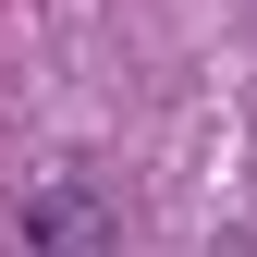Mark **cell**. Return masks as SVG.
<instances>
[{
	"label": "cell",
	"instance_id": "cell-1",
	"mask_svg": "<svg viewBox=\"0 0 257 257\" xmlns=\"http://www.w3.org/2000/svg\"><path fill=\"white\" fill-rule=\"evenodd\" d=\"M122 220L98 208V184H37V208H25V257H110Z\"/></svg>",
	"mask_w": 257,
	"mask_h": 257
}]
</instances>
